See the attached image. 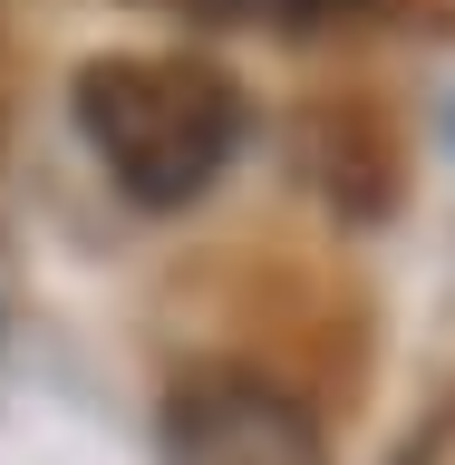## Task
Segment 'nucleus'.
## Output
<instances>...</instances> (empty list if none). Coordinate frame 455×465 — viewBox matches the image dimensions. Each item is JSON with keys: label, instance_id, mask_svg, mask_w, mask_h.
<instances>
[{"label": "nucleus", "instance_id": "f257e3e1", "mask_svg": "<svg viewBox=\"0 0 455 465\" xmlns=\"http://www.w3.org/2000/svg\"><path fill=\"white\" fill-rule=\"evenodd\" d=\"M78 126L136 203H194L242 145V87L203 58H97L78 78Z\"/></svg>", "mask_w": 455, "mask_h": 465}, {"label": "nucleus", "instance_id": "f03ea898", "mask_svg": "<svg viewBox=\"0 0 455 465\" xmlns=\"http://www.w3.org/2000/svg\"><path fill=\"white\" fill-rule=\"evenodd\" d=\"M165 465H320V417L282 378L194 369L165 398Z\"/></svg>", "mask_w": 455, "mask_h": 465}, {"label": "nucleus", "instance_id": "7ed1b4c3", "mask_svg": "<svg viewBox=\"0 0 455 465\" xmlns=\"http://www.w3.org/2000/svg\"><path fill=\"white\" fill-rule=\"evenodd\" d=\"M203 20H291V10H320V0H184Z\"/></svg>", "mask_w": 455, "mask_h": 465}]
</instances>
